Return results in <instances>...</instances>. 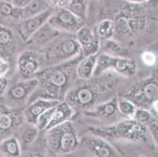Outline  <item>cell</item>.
Returning a JSON list of instances; mask_svg holds the SVG:
<instances>
[{"label":"cell","mask_w":158,"mask_h":157,"mask_svg":"<svg viewBox=\"0 0 158 157\" xmlns=\"http://www.w3.org/2000/svg\"><path fill=\"white\" fill-rule=\"evenodd\" d=\"M81 57L80 56L39 72L35 76L39 80V84L31 97L35 95L38 97L62 101L69 89L74 68L77 67Z\"/></svg>","instance_id":"1"},{"label":"cell","mask_w":158,"mask_h":157,"mask_svg":"<svg viewBox=\"0 0 158 157\" xmlns=\"http://www.w3.org/2000/svg\"><path fill=\"white\" fill-rule=\"evenodd\" d=\"M109 89H104L102 85L96 82H85L80 83L72 86L66 93L64 100L75 109L90 110L98 105L100 97L104 96Z\"/></svg>","instance_id":"2"},{"label":"cell","mask_w":158,"mask_h":157,"mask_svg":"<svg viewBox=\"0 0 158 157\" xmlns=\"http://www.w3.org/2000/svg\"><path fill=\"white\" fill-rule=\"evenodd\" d=\"M63 33V32H62ZM57 37L47 44L43 54L47 64L51 66L73 60L81 55V49L74 34L66 33Z\"/></svg>","instance_id":"3"},{"label":"cell","mask_w":158,"mask_h":157,"mask_svg":"<svg viewBox=\"0 0 158 157\" xmlns=\"http://www.w3.org/2000/svg\"><path fill=\"white\" fill-rule=\"evenodd\" d=\"M90 130L94 135L102 138L138 142L144 139L147 127L135 119L129 118L110 126L90 127Z\"/></svg>","instance_id":"4"},{"label":"cell","mask_w":158,"mask_h":157,"mask_svg":"<svg viewBox=\"0 0 158 157\" xmlns=\"http://www.w3.org/2000/svg\"><path fill=\"white\" fill-rule=\"evenodd\" d=\"M47 132L49 150L54 155H64L74 152L79 145L77 131L70 121L61 123Z\"/></svg>","instance_id":"5"},{"label":"cell","mask_w":158,"mask_h":157,"mask_svg":"<svg viewBox=\"0 0 158 157\" xmlns=\"http://www.w3.org/2000/svg\"><path fill=\"white\" fill-rule=\"evenodd\" d=\"M38 84V79L33 77L23 79L10 86H7L3 93L5 105L13 109H20L25 105V104L31 99Z\"/></svg>","instance_id":"6"},{"label":"cell","mask_w":158,"mask_h":157,"mask_svg":"<svg viewBox=\"0 0 158 157\" xmlns=\"http://www.w3.org/2000/svg\"><path fill=\"white\" fill-rule=\"evenodd\" d=\"M109 70H113L123 76H131L136 73L137 66L134 60L126 57L113 56L106 53L98 54L93 76H100Z\"/></svg>","instance_id":"7"},{"label":"cell","mask_w":158,"mask_h":157,"mask_svg":"<svg viewBox=\"0 0 158 157\" xmlns=\"http://www.w3.org/2000/svg\"><path fill=\"white\" fill-rule=\"evenodd\" d=\"M157 80L151 77L134 84L123 94V97L133 102L137 108L147 109L157 100Z\"/></svg>","instance_id":"8"},{"label":"cell","mask_w":158,"mask_h":157,"mask_svg":"<svg viewBox=\"0 0 158 157\" xmlns=\"http://www.w3.org/2000/svg\"><path fill=\"white\" fill-rule=\"evenodd\" d=\"M84 21L66 8H58L54 10L47 22L61 32L75 34L84 25Z\"/></svg>","instance_id":"9"},{"label":"cell","mask_w":158,"mask_h":157,"mask_svg":"<svg viewBox=\"0 0 158 157\" xmlns=\"http://www.w3.org/2000/svg\"><path fill=\"white\" fill-rule=\"evenodd\" d=\"M43 62V55L31 50H24L19 54L17 60L18 73L23 79L35 77Z\"/></svg>","instance_id":"10"},{"label":"cell","mask_w":158,"mask_h":157,"mask_svg":"<svg viewBox=\"0 0 158 157\" xmlns=\"http://www.w3.org/2000/svg\"><path fill=\"white\" fill-rule=\"evenodd\" d=\"M114 23V33L120 36H127L135 31L145 28L146 19L145 16L138 15L129 17L126 14H120L116 17Z\"/></svg>","instance_id":"11"},{"label":"cell","mask_w":158,"mask_h":157,"mask_svg":"<svg viewBox=\"0 0 158 157\" xmlns=\"http://www.w3.org/2000/svg\"><path fill=\"white\" fill-rule=\"evenodd\" d=\"M24 121L23 112L20 109L0 107V135L12 133L18 130Z\"/></svg>","instance_id":"12"},{"label":"cell","mask_w":158,"mask_h":157,"mask_svg":"<svg viewBox=\"0 0 158 157\" xmlns=\"http://www.w3.org/2000/svg\"><path fill=\"white\" fill-rule=\"evenodd\" d=\"M81 144L90 153L98 157L120 156L118 151L113 145L98 136H88L82 139Z\"/></svg>","instance_id":"13"},{"label":"cell","mask_w":158,"mask_h":157,"mask_svg":"<svg viewBox=\"0 0 158 157\" xmlns=\"http://www.w3.org/2000/svg\"><path fill=\"white\" fill-rule=\"evenodd\" d=\"M53 12L54 10L50 7L38 15L23 20L18 25V32L23 41L27 43L30 37L48 21Z\"/></svg>","instance_id":"14"},{"label":"cell","mask_w":158,"mask_h":157,"mask_svg":"<svg viewBox=\"0 0 158 157\" xmlns=\"http://www.w3.org/2000/svg\"><path fill=\"white\" fill-rule=\"evenodd\" d=\"M74 35L81 49L82 56L98 54L100 47L99 41L90 28L84 25Z\"/></svg>","instance_id":"15"},{"label":"cell","mask_w":158,"mask_h":157,"mask_svg":"<svg viewBox=\"0 0 158 157\" xmlns=\"http://www.w3.org/2000/svg\"><path fill=\"white\" fill-rule=\"evenodd\" d=\"M60 101H61L54 100V99L37 97V99L29 104L22 112L24 120L28 123H35V119L40 115L42 114L47 109L55 106Z\"/></svg>","instance_id":"16"},{"label":"cell","mask_w":158,"mask_h":157,"mask_svg":"<svg viewBox=\"0 0 158 157\" xmlns=\"http://www.w3.org/2000/svg\"><path fill=\"white\" fill-rule=\"evenodd\" d=\"M61 33V31L54 28L47 21L30 37L27 43L36 47H44L55 39Z\"/></svg>","instance_id":"17"},{"label":"cell","mask_w":158,"mask_h":157,"mask_svg":"<svg viewBox=\"0 0 158 157\" xmlns=\"http://www.w3.org/2000/svg\"><path fill=\"white\" fill-rule=\"evenodd\" d=\"M75 112V109L65 100L61 101L54 107L51 120L44 131L64 122L70 121V119L74 116Z\"/></svg>","instance_id":"18"},{"label":"cell","mask_w":158,"mask_h":157,"mask_svg":"<svg viewBox=\"0 0 158 157\" xmlns=\"http://www.w3.org/2000/svg\"><path fill=\"white\" fill-rule=\"evenodd\" d=\"M15 35L10 28L0 24V57L7 60L13 57L17 50Z\"/></svg>","instance_id":"19"},{"label":"cell","mask_w":158,"mask_h":157,"mask_svg":"<svg viewBox=\"0 0 158 157\" xmlns=\"http://www.w3.org/2000/svg\"><path fill=\"white\" fill-rule=\"evenodd\" d=\"M18 130V137L17 138L21 145V150H26L36 140L40 130L35 123L28 122H25V123H23Z\"/></svg>","instance_id":"20"},{"label":"cell","mask_w":158,"mask_h":157,"mask_svg":"<svg viewBox=\"0 0 158 157\" xmlns=\"http://www.w3.org/2000/svg\"><path fill=\"white\" fill-rule=\"evenodd\" d=\"M117 112V98L113 97L96 105L93 109L86 112V114L100 119H110L113 117Z\"/></svg>","instance_id":"21"},{"label":"cell","mask_w":158,"mask_h":157,"mask_svg":"<svg viewBox=\"0 0 158 157\" xmlns=\"http://www.w3.org/2000/svg\"><path fill=\"white\" fill-rule=\"evenodd\" d=\"M97 57L98 54H90L79 60L76 67V73L80 80H87L93 77Z\"/></svg>","instance_id":"22"},{"label":"cell","mask_w":158,"mask_h":157,"mask_svg":"<svg viewBox=\"0 0 158 157\" xmlns=\"http://www.w3.org/2000/svg\"><path fill=\"white\" fill-rule=\"evenodd\" d=\"M51 7L47 0H31L24 8L21 9V18L27 19L41 14Z\"/></svg>","instance_id":"23"},{"label":"cell","mask_w":158,"mask_h":157,"mask_svg":"<svg viewBox=\"0 0 158 157\" xmlns=\"http://www.w3.org/2000/svg\"><path fill=\"white\" fill-rule=\"evenodd\" d=\"M0 151L4 155L10 157H18L21 155V148L18 138L9 137L0 142Z\"/></svg>","instance_id":"24"},{"label":"cell","mask_w":158,"mask_h":157,"mask_svg":"<svg viewBox=\"0 0 158 157\" xmlns=\"http://www.w3.org/2000/svg\"><path fill=\"white\" fill-rule=\"evenodd\" d=\"M65 8L80 19L85 21L87 11V0H71Z\"/></svg>","instance_id":"25"},{"label":"cell","mask_w":158,"mask_h":157,"mask_svg":"<svg viewBox=\"0 0 158 157\" xmlns=\"http://www.w3.org/2000/svg\"><path fill=\"white\" fill-rule=\"evenodd\" d=\"M97 34L102 39H110L114 33V23L110 19H106L99 23L96 28Z\"/></svg>","instance_id":"26"},{"label":"cell","mask_w":158,"mask_h":157,"mask_svg":"<svg viewBox=\"0 0 158 157\" xmlns=\"http://www.w3.org/2000/svg\"><path fill=\"white\" fill-rule=\"evenodd\" d=\"M136 106L133 102L131 101L125 97L117 99V109L118 112H120L123 116L127 118L133 117L135 112Z\"/></svg>","instance_id":"27"},{"label":"cell","mask_w":158,"mask_h":157,"mask_svg":"<svg viewBox=\"0 0 158 157\" xmlns=\"http://www.w3.org/2000/svg\"><path fill=\"white\" fill-rule=\"evenodd\" d=\"M132 118L146 126L156 119V116H153V113L149 109L145 108H136Z\"/></svg>","instance_id":"28"},{"label":"cell","mask_w":158,"mask_h":157,"mask_svg":"<svg viewBox=\"0 0 158 157\" xmlns=\"http://www.w3.org/2000/svg\"><path fill=\"white\" fill-rule=\"evenodd\" d=\"M21 9L15 7L11 2L0 1V14L6 17L21 18Z\"/></svg>","instance_id":"29"},{"label":"cell","mask_w":158,"mask_h":157,"mask_svg":"<svg viewBox=\"0 0 158 157\" xmlns=\"http://www.w3.org/2000/svg\"><path fill=\"white\" fill-rule=\"evenodd\" d=\"M54 107H51L50 109H47L45 112H44L42 114L40 115L37 117V119H35V124L40 130H45L46 127H47L49 122L51 120L53 111H54Z\"/></svg>","instance_id":"30"},{"label":"cell","mask_w":158,"mask_h":157,"mask_svg":"<svg viewBox=\"0 0 158 157\" xmlns=\"http://www.w3.org/2000/svg\"><path fill=\"white\" fill-rule=\"evenodd\" d=\"M106 46H105V49H106V51H107V53L106 54H110V55L113 56H120V57H123V51L121 47L119 45L118 43H116L114 40L108 39L106 40Z\"/></svg>","instance_id":"31"},{"label":"cell","mask_w":158,"mask_h":157,"mask_svg":"<svg viewBox=\"0 0 158 157\" xmlns=\"http://www.w3.org/2000/svg\"><path fill=\"white\" fill-rule=\"evenodd\" d=\"M141 59H142V61L145 65L148 66V67H153L156 64L157 57L153 52L148 50V51L143 52L142 54Z\"/></svg>","instance_id":"32"},{"label":"cell","mask_w":158,"mask_h":157,"mask_svg":"<svg viewBox=\"0 0 158 157\" xmlns=\"http://www.w3.org/2000/svg\"><path fill=\"white\" fill-rule=\"evenodd\" d=\"M10 68V64L8 62V60L2 58L0 57V77L6 76Z\"/></svg>","instance_id":"33"},{"label":"cell","mask_w":158,"mask_h":157,"mask_svg":"<svg viewBox=\"0 0 158 157\" xmlns=\"http://www.w3.org/2000/svg\"><path fill=\"white\" fill-rule=\"evenodd\" d=\"M51 6L55 8H65L71 0H47Z\"/></svg>","instance_id":"34"},{"label":"cell","mask_w":158,"mask_h":157,"mask_svg":"<svg viewBox=\"0 0 158 157\" xmlns=\"http://www.w3.org/2000/svg\"><path fill=\"white\" fill-rule=\"evenodd\" d=\"M147 129L149 130V131H150V134H151L152 137L153 138L155 142L157 143V134H158V132H157V122L156 120H153L152 123H149L147 126Z\"/></svg>","instance_id":"35"},{"label":"cell","mask_w":158,"mask_h":157,"mask_svg":"<svg viewBox=\"0 0 158 157\" xmlns=\"http://www.w3.org/2000/svg\"><path fill=\"white\" fill-rule=\"evenodd\" d=\"M31 0H12V5L15 7H18L19 9L24 8V6H26Z\"/></svg>","instance_id":"36"},{"label":"cell","mask_w":158,"mask_h":157,"mask_svg":"<svg viewBox=\"0 0 158 157\" xmlns=\"http://www.w3.org/2000/svg\"><path fill=\"white\" fill-rule=\"evenodd\" d=\"M8 86V80L6 76L0 77V96L3 95L4 92Z\"/></svg>","instance_id":"37"},{"label":"cell","mask_w":158,"mask_h":157,"mask_svg":"<svg viewBox=\"0 0 158 157\" xmlns=\"http://www.w3.org/2000/svg\"><path fill=\"white\" fill-rule=\"evenodd\" d=\"M127 2H130L131 4H142V3H144V2H148L149 0H125Z\"/></svg>","instance_id":"38"},{"label":"cell","mask_w":158,"mask_h":157,"mask_svg":"<svg viewBox=\"0 0 158 157\" xmlns=\"http://www.w3.org/2000/svg\"><path fill=\"white\" fill-rule=\"evenodd\" d=\"M0 1H2V2H12V0H0Z\"/></svg>","instance_id":"39"}]
</instances>
